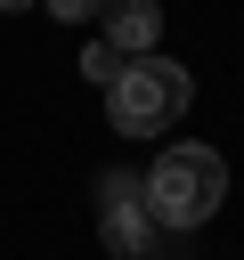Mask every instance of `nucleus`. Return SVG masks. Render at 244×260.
<instances>
[{"label": "nucleus", "instance_id": "20e7f679", "mask_svg": "<svg viewBox=\"0 0 244 260\" xmlns=\"http://www.w3.org/2000/svg\"><path fill=\"white\" fill-rule=\"evenodd\" d=\"M98 24H106V41H114L122 57H138V49L163 41V0H106Z\"/></svg>", "mask_w": 244, "mask_h": 260}, {"label": "nucleus", "instance_id": "7ed1b4c3", "mask_svg": "<svg viewBox=\"0 0 244 260\" xmlns=\"http://www.w3.org/2000/svg\"><path fill=\"white\" fill-rule=\"evenodd\" d=\"M98 236H106L114 260H146V252H155L163 228L146 219V195H138L130 171H106V179H98Z\"/></svg>", "mask_w": 244, "mask_h": 260}, {"label": "nucleus", "instance_id": "423d86ee", "mask_svg": "<svg viewBox=\"0 0 244 260\" xmlns=\"http://www.w3.org/2000/svg\"><path fill=\"white\" fill-rule=\"evenodd\" d=\"M98 8H106V0H49V16H57V24H89Z\"/></svg>", "mask_w": 244, "mask_h": 260}, {"label": "nucleus", "instance_id": "f03ea898", "mask_svg": "<svg viewBox=\"0 0 244 260\" xmlns=\"http://www.w3.org/2000/svg\"><path fill=\"white\" fill-rule=\"evenodd\" d=\"M187 106H195V73L179 57H155V49L122 57V73L106 81V114L122 138H163V130H179Z\"/></svg>", "mask_w": 244, "mask_h": 260}, {"label": "nucleus", "instance_id": "39448f33", "mask_svg": "<svg viewBox=\"0 0 244 260\" xmlns=\"http://www.w3.org/2000/svg\"><path fill=\"white\" fill-rule=\"evenodd\" d=\"M114 73H122V49H114V41H89V49H81V81H98V89H106Z\"/></svg>", "mask_w": 244, "mask_h": 260}, {"label": "nucleus", "instance_id": "0eeeda50", "mask_svg": "<svg viewBox=\"0 0 244 260\" xmlns=\"http://www.w3.org/2000/svg\"><path fill=\"white\" fill-rule=\"evenodd\" d=\"M16 8H33V0H0V16H16Z\"/></svg>", "mask_w": 244, "mask_h": 260}, {"label": "nucleus", "instance_id": "f257e3e1", "mask_svg": "<svg viewBox=\"0 0 244 260\" xmlns=\"http://www.w3.org/2000/svg\"><path fill=\"white\" fill-rule=\"evenodd\" d=\"M138 195H146V219H155V228H179V236H187V228H203V219L220 211V195H228V154L179 138V146L155 154V171L138 179Z\"/></svg>", "mask_w": 244, "mask_h": 260}]
</instances>
